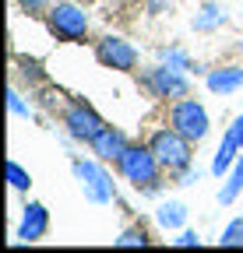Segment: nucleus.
<instances>
[{
	"label": "nucleus",
	"instance_id": "obj_1",
	"mask_svg": "<svg viewBox=\"0 0 243 253\" xmlns=\"http://www.w3.org/2000/svg\"><path fill=\"white\" fill-rule=\"evenodd\" d=\"M151 151H155L159 166L166 172H184L191 169V141L176 130V126H166V130H155V137H151L148 144Z\"/></svg>",
	"mask_w": 243,
	"mask_h": 253
},
{
	"label": "nucleus",
	"instance_id": "obj_2",
	"mask_svg": "<svg viewBox=\"0 0 243 253\" xmlns=\"http://www.w3.org/2000/svg\"><path fill=\"white\" fill-rule=\"evenodd\" d=\"M159 158L151 148H127L120 155V172H124L127 183H134L138 190H155V179H159Z\"/></svg>",
	"mask_w": 243,
	"mask_h": 253
},
{
	"label": "nucleus",
	"instance_id": "obj_3",
	"mask_svg": "<svg viewBox=\"0 0 243 253\" xmlns=\"http://www.w3.org/2000/svg\"><path fill=\"white\" fill-rule=\"evenodd\" d=\"M169 123H173L187 141H204V134H208V113H204V106L194 102V99H180V102L173 106V113H169Z\"/></svg>",
	"mask_w": 243,
	"mask_h": 253
},
{
	"label": "nucleus",
	"instance_id": "obj_4",
	"mask_svg": "<svg viewBox=\"0 0 243 253\" xmlns=\"http://www.w3.org/2000/svg\"><path fill=\"white\" fill-rule=\"evenodd\" d=\"M74 176L81 179V190L92 204H109L113 201V179L99 162H74Z\"/></svg>",
	"mask_w": 243,
	"mask_h": 253
},
{
	"label": "nucleus",
	"instance_id": "obj_5",
	"mask_svg": "<svg viewBox=\"0 0 243 253\" xmlns=\"http://www.w3.org/2000/svg\"><path fill=\"white\" fill-rule=\"evenodd\" d=\"M49 28H53L56 39L78 42V39H85V32H88V18H85L74 4H56V7L49 11Z\"/></svg>",
	"mask_w": 243,
	"mask_h": 253
},
{
	"label": "nucleus",
	"instance_id": "obj_6",
	"mask_svg": "<svg viewBox=\"0 0 243 253\" xmlns=\"http://www.w3.org/2000/svg\"><path fill=\"white\" fill-rule=\"evenodd\" d=\"M64 123H67V134H71L74 141H88V144H92V141L102 134V126H106V123L96 116V109H92V106H85V102L67 106Z\"/></svg>",
	"mask_w": 243,
	"mask_h": 253
},
{
	"label": "nucleus",
	"instance_id": "obj_7",
	"mask_svg": "<svg viewBox=\"0 0 243 253\" xmlns=\"http://www.w3.org/2000/svg\"><path fill=\"white\" fill-rule=\"evenodd\" d=\"M96 56H99L102 67H109V71H134L138 67V49L131 42H124L120 36H106L96 46Z\"/></svg>",
	"mask_w": 243,
	"mask_h": 253
},
{
	"label": "nucleus",
	"instance_id": "obj_8",
	"mask_svg": "<svg viewBox=\"0 0 243 253\" xmlns=\"http://www.w3.org/2000/svg\"><path fill=\"white\" fill-rule=\"evenodd\" d=\"M145 81H148V88L155 91V95H162V99H184V95H187V78L180 74L176 67H169V63L151 67L145 74Z\"/></svg>",
	"mask_w": 243,
	"mask_h": 253
},
{
	"label": "nucleus",
	"instance_id": "obj_9",
	"mask_svg": "<svg viewBox=\"0 0 243 253\" xmlns=\"http://www.w3.org/2000/svg\"><path fill=\"white\" fill-rule=\"evenodd\" d=\"M46 229H49V211H46L39 201H32V204L25 208V214H21L18 243H39V239L46 236Z\"/></svg>",
	"mask_w": 243,
	"mask_h": 253
},
{
	"label": "nucleus",
	"instance_id": "obj_10",
	"mask_svg": "<svg viewBox=\"0 0 243 253\" xmlns=\"http://www.w3.org/2000/svg\"><path fill=\"white\" fill-rule=\"evenodd\" d=\"M92 148H96V155L102 162H120V155L127 151V137L120 130H113V126H102V134L92 141Z\"/></svg>",
	"mask_w": 243,
	"mask_h": 253
},
{
	"label": "nucleus",
	"instance_id": "obj_11",
	"mask_svg": "<svg viewBox=\"0 0 243 253\" xmlns=\"http://www.w3.org/2000/svg\"><path fill=\"white\" fill-rule=\"evenodd\" d=\"M240 84H243V67H222V71L208 74V91H215V95H229Z\"/></svg>",
	"mask_w": 243,
	"mask_h": 253
},
{
	"label": "nucleus",
	"instance_id": "obj_12",
	"mask_svg": "<svg viewBox=\"0 0 243 253\" xmlns=\"http://www.w3.org/2000/svg\"><path fill=\"white\" fill-rule=\"evenodd\" d=\"M236 151H240V144H236V137L226 130V137H222V144H219V155H215V162H211V172H215V176H226V169L236 162Z\"/></svg>",
	"mask_w": 243,
	"mask_h": 253
},
{
	"label": "nucleus",
	"instance_id": "obj_13",
	"mask_svg": "<svg viewBox=\"0 0 243 253\" xmlns=\"http://www.w3.org/2000/svg\"><path fill=\"white\" fill-rule=\"evenodd\" d=\"M240 190H243V158H236L233 172L226 176V186L219 190V204H233L240 197Z\"/></svg>",
	"mask_w": 243,
	"mask_h": 253
},
{
	"label": "nucleus",
	"instance_id": "obj_14",
	"mask_svg": "<svg viewBox=\"0 0 243 253\" xmlns=\"http://www.w3.org/2000/svg\"><path fill=\"white\" fill-rule=\"evenodd\" d=\"M184 221H187V208L180 204V201H169V204L159 208V225L162 229H180Z\"/></svg>",
	"mask_w": 243,
	"mask_h": 253
},
{
	"label": "nucleus",
	"instance_id": "obj_15",
	"mask_svg": "<svg viewBox=\"0 0 243 253\" xmlns=\"http://www.w3.org/2000/svg\"><path fill=\"white\" fill-rule=\"evenodd\" d=\"M222 21H226V14L219 11V4H208V7L194 18V28H197V32H211V28H219Z\"/></svg>",
	"mask_w": 243,
	"mask_h": 253
},
{
	"label": "nucleus",
	"instance_id": "obj_16",
	"mask_svg": "<svg viewBox=\"0 0 243 253\" xmlns=\"http://www.w3.org/2000/svg\"><path fill=\"white\" fill-rule=\"evenodd\" d=\"M7 183H11L14 190H28V186H32V176H28V172L14 162V158H11V162H7Z\"/></svg>",
	"mask_w": 243,
	"mask_h": 253
},
{
	"label": "nucleus",
	"instance_id": "obj_17",
	"mask_svg": "<svg viewBox=\"0 0 243 253\" xmlns=\"http://www.w3.org/2000/svg\"><path fill=\"white\" fill-rule=\"evenodd\" d=\"M222 246H243V214L236 218V221H229L226 225V232H222V239H219Z\"/></svg>",
	"mask_w": 243,
	"mask_h": 253
},
{
	"label": "nucleus",
	"instance_id": "obj_18",
	"mask_svg": "<svg viewBox=\"0 0 243 253\" xmlns=\"http://www.w3.org/2000/svg\"><path fill=\"white\" fill-rule=\"evenodd\" d=\"M116 246H148V236H145L141 229H127L124 236L116 239Z\"/></svg>",
	"mask_w": 243,
	"mask_h": 253
},
{
	"label": "nucleus",
	"instance_id": "obj_19",
	"mask_svg": "<svg viewBox=\"0 0 243 253\" xmlns=\"http://www.w3.org/2000/svg\"><path fill=\"white\" fill-rule=\"evenodd\" d=\"M162 60L169 63V67H176V71H187V56L180 49H162Z\"/></svg>",
	"mask_w": 243,
	"mask_h": 253
},
{
	"label": "nucleus",
	"instance_id": "obj_20",
	"mask_svg": "<svg viewBox=\"0 0 243 253\" xmlns=\"http://www.w3.org/2000/svg\"><path fill=\"white\" fill-rule=\"evenodd\" d=\"M7 106H11V113H14V116H25V120H28V106L21 102V95H18L14 88L7 91Z\"/></svg>",
	"mask_w": 243,
	"mask_h": 253
},
{
	"label": "nucleus",
	"instance_id": "obj_21",
	"mask_svg": "<svg viewBox=\"0 0 243 253\" xmlns=\"http://www.w3.org/2000/svg\"><path fill=\"white\" fill-rule=\"evenodd\" d=\"M18 4H21V11H28V14H39L49 0H18Z\"/></svg>",
	"mask_w": 243,
	"mask_h": 253
},
{
	"label": "nucleus",
	"instance_id": "obj_22",
	"mask_svg": "<svg viewBox=\"0 0 243 253\" xmlns=\"http://www.w3.org/2000/svg\"><path fill=\"white\" fill-rule=\"evenodd\" d=\"M229 134H233V137H236V144L243 148V113H240V116L233 120V126H229Z\"/></svg>",
	"mask_w": 243,
	"mask_h": 253
},
{
	"label": "nucleus",
	"instance_id": "obj_23",
	"mask_svg": "<svg viewBox=\"0 0 243 253\" xmlns=\"http://www.w3.org/2000/svg\"><path fill=\"white\" fill-rule=\"evenodd\" d=\"M176 246H201V239L194 236V232H184V236H180V239H173Z\"/></svg>",
	"mask_w": 243,
	"mask_h": 253
},
{
	"label": "nucleus",
	"instance_id": "obj_24",
	"mask_svg": "<svg viewBox=\"0 0 243 253\" xmlns=\"http://www.w3.org/2000/svg\"><path fill=\"white\" fill-rule=\"evenodd\" d=\"M201 179V169L194 172V169H184V186H191V183H197Z\"/></svg>",
	"mask_w": 243,
	"mask_h": 253
},
{
	"label": "nucleus",
	"instance_id": "obj_25",
	"mask_svg": "<svg viewBox=\"0 0 243 253\" xmlns=\"http://www.w3.org/2000/svg\"><path fill=\"white\" fill-rule=\"evenodd\" d=\"M148 7H151V11H162V7H166V0H148Z\"/></svg>",
	"mask_w": 243,
	"mask_h": 253
}]
</instances>
